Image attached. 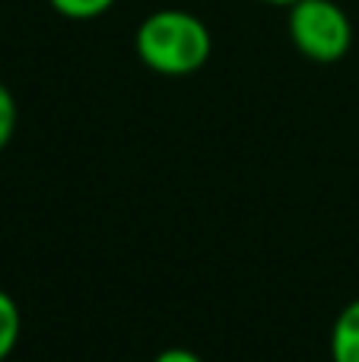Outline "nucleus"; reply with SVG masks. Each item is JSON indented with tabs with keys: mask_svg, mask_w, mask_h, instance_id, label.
Segmentation results:
<instances>
[{
	"mask_svg": "<svg viewBox=\"0 0 359 362\" xmlns=\"http://www.w3.org/2000/svg\"><path fill=\"white\" fill-rule=\"evenodd\" d=\"M137 57L159 76H191L210 61L213 38L188 10H156L137 25Z\"/></svg>",
	"mask_w": 359,
	"mask_h": 362,
	"instance_id": "obj_1",
	"label": "nucleus"
},
{
	"mask_svg": "<svg viewBox=\"0 0 359 362\" xmlns=\"http://www.w3.org/2000/svg\"><path fill=\"white\" fill-rule=\"evenodd\" d=\"M290 38L302 57L334 64L353 45V23L334 0H296L290 6Z\"/></svg>",
	"mask_w": 359,
	"mask_h": 362,
	"instance_id": "obj_2",
	"label": "nucleus"
},
{
	"mask_svg": "<svg viewBox=\"0 0 359 362\" xmlns=\"http://www.w3.org/2000/svg\"><path fill=\"white\" fill-rule=\"evenodd\" d=\"M331 362H359V299L343 305L331 327Z\"/></svg>",
	"mask_w": 359,
	"mask_h": 362,
	"instance_id": "obj_3",
	"label": "nucleus"
},
{
	"mask_svg": "<svg viewBox=\"0 0 359 362\" xmlns=\"http://www.w3.org/2000/svg\"><path fill=\"white\" fill-rule=\"evenodd\" d=\"M19 334H23V315H19V305L6 289H0V362H6L10 353L16 350Z\"/></svg>",
	"mask_w": 359,
	"mask_h": 362,
	"instance_id": "obj_4",
	"label": "nucleus"
},
{
	"mask_svg": "<svg viewBox=\"0 0 359 362\" xmlns=\"http://www.w3.org/2000/svg\"><path fill=\"white\" fill-rule=\"evenodd\" d=\"M48 4L54 6L64 19L83 23V19H95V16H102V13H108L118 0H48Z\"/></svg>",
	"mask_w": 359,
	"mask_h": 362,
	"instance_id": "obj_5",
	"label": "nucleus"
},
{
	"mask_svg": "<svg viewBox=\"0 0 359 362\" xmlns=\"http://www.w3.org/2000/svg\"><path fill=\"white\" fill-rule=\"evenodd\" d=\"M16 121H19L16 99H13V93L0 83V153L10 146L13 134H16Z\"/></svg>",
	"mask_w": 359,
	"mask_h": 362,
	"instance_id": "obj_6",
	"label": "nucleus"
},
{
	"mask_svg": "<svg viewBox=\"0 0 359 362\" xmlns=\"http://www.w3.org/2000/svg\"><path fill=\"white\" fill-rule=\"evenodd\" d=\"M153 362H204L197 356L194 350H184V346H169V350H163Z\"/></svg>",
	"mask_w": 359,
	"mask_h": 362,
	"instance_id": "obj_7",
	"label": "nucleus"
},
{
	"mask_svg": "<svg viewBox=\"0 0 359 362\" xmlns=\"http://www.w3.org/2000/svg\"><path fill=\"white\" fill-rule=\"evenodd\" d=\"M258 4H271V6H293L296 0H258Z\"/></svg>",
	"mask_w": 359,
	"mask_h": 362,
	"instance_id": "obj_8",
	"label": "nucleus"
}]
</instances>
